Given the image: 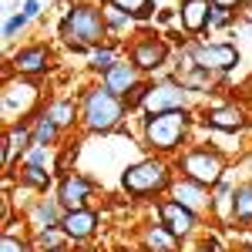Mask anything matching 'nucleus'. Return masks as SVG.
<instances>
[{"label":"nucleus","instance_id":"obj_19","mask_svg":"<svg viewBox=\"0 0 252 252\" xmlns=\"http://www.w3.org/2000/svg\"><path fill=\"white\" fill-rule=\"evenodd\" d=\"M145 249L148 252H175V235L165 225H152L145 232Z\"/></svg>","mask_w":252,"mask_h":252},{"label":"nucleus","instance_id":"obj_12","mask_svg":"<svg viewBox=\"0 0 252 252\" xmlns=\"http://www.w3.org/2000/svg\"><path fill=\"white\" fill-rule=\"evenodd\" d=\"M212 0H182V27L189 34H202L212 24Z\"/></svg>","mask_w":252,"mask_h":252},{"label":"nucleus","instance_id":"obj_29","mask_svg":"<svg viewBox=\"0 0 252 252\" xmlns=\"http://www.w3.org/2000/svg\"><path fill=\"white\" fill-rule=\"evenodd\" d=\"M24 24H27V17H24V14L10 17V20H7V27H3V37H14V34H17V31L24 27Z\"/></svg>","mask_w":252,"mask_h":252},{"label":"nucleus","instance_id":"obj_24","mask_svg":"<svg viewBox=\"0 0 252 252\" xmlns=\"http://www.w3.org/2000/svg\"><path fill=\"white\" fill-rule=\"evenodd\" d=\"M37 225L40 229H44V232H47V229H54V225H61V219H58V209H54V205H51V202H40L37 205Z\"/></svg>","mask_w":252,"mask_h":252},{"label":"nucleus","instance_id":"obj_22","mask_svg":"<svg viewBox=\"0 0 252 252\" xmlns=\"http://www.w3.org/2000/svg\"><path fill=\"white\" fill-rule=\"evenodd\" d=\"M111 7L125 10L128 17H148L152 7H155V0H111Z\"/></svg>","mask_w":252,"mask_h":252},{"label":"nucleus","instance_id":"obj_30","mask_svg":"<svg viewBox=\"0 0 252 252\" xmlns=\"http://www.w3.org/2000/svg\"><path fill=\"white\" fill-rule=\"evenodd\" d=\"M229 20H232V14H229V10H219V7L212 10V27H225Z\"/></svg>","mask_w":252,"mask_h":252},{"label":"nucleus","instance_id":"obj_16","mask_svg":"<svg viewBox=\"0 0 252 252\" xmlns=\"http://www.w3.org/2000/svg\"><path fill=\"white\" fill-rule=\"evenodd\" d=\"M47 61H51V51L47 47H24L14 54V67H17L20 74H40V71H47Z\"/></svg>","mask_w":252,"mask_h":252},{"label":"nucleus","instance_id":"obj_14","mask_svg":"<svg viewBox=\"0 0 252 252\" xmlns=\"http://www.w3.org/2000/svg\"><path fill=\"white\" fill-rule=\"evenodd\" d=\"M205 125L215 128V131H242L246 128V111L239 104H222V108H212L205 115Z\"/></svg>","mask_w":252,"mask_h":252},{"label":"nucleus","instance_id":"obj_23","mask_svg":"<svg viewBox=\"0 0 252 252\" xmlns=\"http://www.w3.org/2000/svg\"><path fill=\"white\" fill-rule=\"evenodd\" d=\"M54 135H58V125H54L47 115H40L37 118V128H34V145L44 148V145H51V141H54Z\"/></svg>","mask_w":252,"mask_h":252},{"label":"nucleus","instance_id":"obj_21","mask_svg":"<svg viewBox=\"0 0 252 252\" xmlns=\"http://www.w3.org/2000/svg\"><path fill=\"white\" fill-rule=\"evenodd\" d=\"M20 178H24L31 189H40V192L51 185V172H44V165H24V168H20Z\"/></svg>","mask_w":252,"mask_h":252},{"label":"nucleus","instance_id":"obj_35","mask_svg":"<svg viewBox=\"0 0 252 252\" xmlns=\"http://www.w3.org/2000/svg\"><path fill=\"white\" fill-rule=\"evenodd\" d=\"M47 252H64V249H61V246H58V249H47Z\"/></svg>","mask_w":252,"mask_h":252},{"label":"nucleus","instance_id":"obj_33","mask_svg":"<svg viewBox=\"0 0 252 252\" xmlns=\"http://www.w3.org/2000/svg\"><path fill=\"white\" fill-rule=\"evenodd\" d=\"M24 17H27V20L37 17V0H27V3H24Z\"/></svg>","mask_w":252,"mask_h":252},{"label":"nucleus","instance_id":"obj_26","mask_svg":"<svg viewBox=\"0 0 252 252\" xmlns=\"http://www.w3.org/2000/svg\"><path fill=\"white\" fill-rule=\"evenodd\" d=\"M94 67L97 71H111L115 67V54L111 51H94Z\"/></svg>","mask_w":252,"mask_h":252},{"label":"nucleus","instance_id":"obj_17","mask_svg":"<svg viewBox=\"0 0 252 252\" xmlns=\"http://www.w3.org/2000/svg\"><path fill=\"white\" fill-rule=\"evenodd\" d=\"M175 202L178 205H185V209H192V212H198V209H209V195H205V185H198V182H178L175 185Z\"/></svg>","mask_w":252,"mask_h":252},{"label":"nucleus","instance_id":"obj_2","mask_svg":"<svg viewBox=\"0 0 252 252\" xmlns=\"http://www.w3.org/2000/svg\"><path fill=\"white\" fill-rule=\"evenodd\" d=\"M81 115H84V125L91 131H111V128L121 125V118H125V101L118 94H111L108 88H91L84 94Z\"/></svg>","mask_w":252,"mask_h":252},{"label":"nucleus","instance_id":"obj_4","mask_svg":"<svg viewBox=\"0 0 252 252\" xmlns=\"http://www.w3.org/2000/svg\"><path fill=\"white\" fill-rule=\"evenodd\" d=\"M121 185H125V192H131V195H152V192H158V189L168 185V165L158 161V158L138 161V165H131V168L125 172Z\"/></svg>","mask_w":252,"mask_h":252},{"label":"nucleus","instance_id":"obj_27","mask_svg":"<svg viewBox=\"0 0 252 252\" xmlns=\"http://www.w3.org/2000/svg\"><path fill=\"white\" fill-rule=\"evenodd\" d=\"M0 252H27V242H20V239H14V235H3Z\"/></svg>","mask_w":252,"mask_h":252},{"label":"nucleus","instance_id":"obj_10","mask_svg":"<svg viewBox=\"0 0 252 252\" xmlns=\"http://www.w3.org/2000/svg\"><path fill=\"white\" fill-rule=\"evenodd\" d=\"M91 198V182L88 178H81V175H64L61 178V189H58V202L67 209V212H78L84 209V202Z\"/></svg>","mask_w":252,"mask_h":252},{"label":"nucleus","instance_id":"obj_20","mask_svg":"<svg viewBox=\"0 0 252 252\" xmlns=\"http://www.w3.org/2000/svg\"><path fill=\"white\" fill-rule=\"evenodd\" d=\"M44 115L51 118L58 128H67V125H74V104H71V101H54Z\"/></svg>","mask_w":252,"mask_h":252},{"label":"nucleus","instance_id":"obj_9","mask_svg":"<svg viewBox=\"0 0 252 252\" xmlns=\"http://www.w3.org/2000/svg\"><path fill=\"white\" fill-rule=\"evenodd\" d=\"M158 219H161V225L175 239H182V235H189L195 229V212L185 209V205H178V202H161L158 205Z\"/></svg>","mask_w":252,"mask_h":252},{"label":"nucleus","instance_id":"obj_5","mask_svg":"<svg viewBox=\"0 0 252 252\" xmlns=\"http://www.w3.org/2000/svg\"><path fill=\"white\" fill-rule=\"evenodd\" d=\"M178 172L185 175L189 182H198V185H215L222 178V155L219 152H209V148H195L189 155L178 158Z\"/></svg>","mask_w":252,"mask_h":252},{"label":"nucleus","instance_id":"obj_13","mask_svg":"<svg viewBox=\"0 0 252 252\" xmlns=\"http://www.w3.org/2000/svg\"><path fill=\"white\" fill-rule=\"evenodd\" d=\"M61 229H64V235H67V239H74V242H81V239L94 235V229H97V215L91 212V209H78V212H64V219H61Z\"/></svg>","mask_w":252,"mask_h":252},{"label":"nucleus","instance_id":"obj_28","mask_svg":"<svg viewBox=\"0 0 252 252\" xmlns=\"http://www.w3.org/2000/svg\"><path fill=\"white\" fill-rule=\"evenodd\" d=\"M104 20H108L111 27H125L128 14H125V10H118V7H108V10H104Z\"/></svg>","mask_w":252,"mask_h":252},{"label":"nucleus","instance_id":"obj_8","mask_svg":"<svg viewBox=\"0 0 252 252\" xmlns=\"http://www.w3.org/2000/svg\"><path fill=\"white\" fill-rule=\"evenodd\" d=\"M182 104H185V88H178V84H158V88H148L141 108L148 115H165V111H178Z\"/></svg>","mask_w":252,"mask_h":252},{"label":"nucleus","instance_id":"obj_1","mask_svg":"<svg viewBox=\"0 0 252 252\" xmlns=\"http://www.w3.org/2000/svg\"><path fill=\"white\" fill-rule=\"evenodd\" d=\"M104 27H108L104 10H97L91 3H74L67 10V17L61 20V37L74 51H81V47H94L97 40L104 37Z\"/></svg>","mask_w":252,"mask_h":252},{"label":"nucleus","instance_id":"obj_6","mask_svg":"<svg viewBox=\"0 0 252 252\" xmlns=\"http://www.w3.org/2000/svg\"><path fill=\"white\" fill-rule=\"evenodd\" d=\"M192 61L205 71H229L239 64V51L232 44H192Z\"/></svg>","mask_w":252,"mask_h":252},{"label":"nucleus","instance_id":"obj_3","mask_svg":"<svg viewBox=\"0 0 252 252\" xmlns=\"http://www.w3.org/2000/svg\"><path fill=\"white\" fill-rule=\"evenodd\" d=\"M189 131V111H165V115H148L145 121V141L155 152H175L182 145V138Z\"/></svg>","mask_w":252,"mask_h":252},{"label":"nucleus","instance_id":"obj_7","mask_svg":"<svg viewBox=\"0 0 252 252\" xmlns=\"http://www.w3.org/2000/svg\"><path fill=\"white\" fill-rule=\"evenodd\" d=\"M37 101V88L31 81H7L3 84V115L7 118H17L27 115Z\"/></svg>","mask_w":252,"mask_h":252},{"label":"nucleus","instance_id":"obj_32","mask_svg":"<svg viewBox=\"0 0 252 252\" xmlns=\"http://www.w3.org/2000/svg\"><path fill=\"white\" fill-rule=\"evenodd\" d=\"M242 0H212V7H219V10H235Z\"/></svg>","mask_w":252,"mask_h":252},{"label":"nucleus","instance_id":"obj_15","mask_svg":"<svg viewBox=\"0 0 252 252\" xmlns=\"http://www.w3.org/2000/svg\"><path fill=\"white\" fill-rule=\"evenodd\" d=\"M104 88L118 97H128V91L138 88V67L135 64H115L111 71H104Z\"/></svg>","mask_w":252,"mask_h":252},{"label":"nucleus","instance_id":"obj_25","mask_svg":"<svg viewBox=\"0 0 252 252\" xmlns=\"http://www.w3.org/2000/svg\"><path fill=\"white\" fill-rule=\"evenodd\" d=\"M27 138H34V135H27L24 128H14V131H10V138H7V152H3V161H10V155H14L17 148H27Z\"/></svg>","mask_w":252,"mask_h":252},{"label":"nucleus","instance_id":"obj_34","mask_svg":"<svg viewBox=\"0 0 252 252\" xmlns=\"http://www.w3.org/2000/svg\"><path fill=\"white\" fill-rule=\"evenodd\" d=\"M195 252H219V246H215V242H202Z\"/></svg>","mask_w":252,"mask_h":252},{"label":"nucleus","instance_id":"obj_31","mask_svg":"<svg viewBox=\"0 0 252 252\" xmlns=\"http://www.w3.org/2000/svg\"><path fill=\"white\" fill-rule=\"evenodd\" d=\"M44 161H47V152H44V148L31 152V158H27V165H44Z\"/></svg>","mask_w":252,"mask_h":252},{"label":"nucleus","instance_id":"obj_18","mask_svg":"<svg viewBox=\"0 0 252 252\" xmlns=\"http://www.w3.org/2000/svg\"><path fill=\"white\" fill-rule=\"evenodd\" d=\"M232 215L242 222V225H249L252 222V185L246 182V185H239L232 192Z\"/></svg>","mask_w":252,"mask_h":252},{"label":"nucleus","instance_id":"obj_11","mask_svg":"<svg viewBox=\"0 0 252 252\" xmlns=\"http://www.w3.org/2000/svg\"><path fill=\"white\" fill-rule=\"evenodd\" d=\"M165 58H168V47L158 37H145L131 47V64H135L138 71H155V67L165 64Z\"/></svg>","mask_w":252,"mask_h":252}]
</instances>
